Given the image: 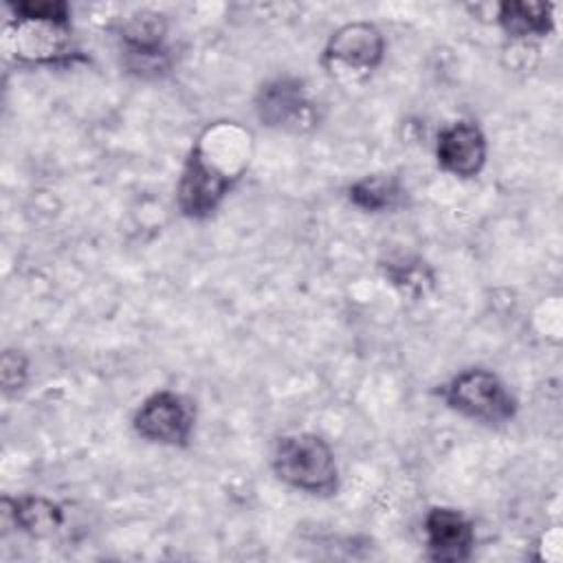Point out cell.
<instances>
[{"label": "cell", "instance_id": "cell-1", "mask_svg": "<svg viewBox=\"0 0 563 563\" xmlns=\"http://www.w3.org/2000/svg\"><path fill=\"white\" fill-rule=\"evenodd\" d=\"M273 471L282 482L312 495H332L339 471L330 444L314 433H290L277 440Z\"/></svg>", "mask_w": 563, "mask_h": 563}, {"label": "cell", "instance_id": "cell-2", "mask_svg": "<svg viewBox=\"0 0 563 563\" xmlns=\"http://www.w3.org/2000/svg\"><path fill=\"white\" fill-rule=\"evenodd\" d=\"M222 161L246 165L249 158H211V154L196 143L178 183V207L185 216L207 218L213 213L231 185L240 178L242 172Z\"/></svg>", "mask_w": 563, "mask_h": 563}, {"label": "cell", "instance_id": "cell-3", "mask_svg": "<svg viewBox=\"0 0 563 563\" xmlns=\"http://www.w3.org/2000/svg\"><path fill=\"white\" fill-rule=\"evenodd\" d=\"M444 400L462 416L488 424L508 422L517 409L506 385L493 372L479 367L457 374L446 385Z\"/></svg>", "mask_w": 563, "mask_h": 563}, {"label": "cell", "instance_id": "cell-4", "mask_svg": "<svg viewBox=\"0 0 563 563\" xmlns=\"http://www.w3.org/2000/svg\"><path fill=\"white\" fill-rule=\"evenodd\" d=\"M4 44L24 64H59L79 57L70 46V20L59 18H13Z\"/></svg>", "mask_w": 563, "mask_h": 563}, {"label": "cell", "instance_id": "cell-5", "mask_svg": "<svg viewBox=\"0 0 563 563\" xmlns=\"http://www.w3.org/2000/svg\"><path fill=\"white\" fill-rule=\"evenodd\" d=\"M385 40L369 22H352L332 33L323 51L328 73L341 81H358L383 62Z\"/></svg>", "mask_w": 563, "mask_h": 563}, {"label": "cell", "instance_id": "cell-6", "mask_svg": "<svg viewBox=\"0 0 563 563\" xmlns=\"http://www.w3.org/2000/svg\"><path fill=\"white\" fill-rule=\"evenodd\" d=\"M194 407L180 394L156 391L134 413V431L158 444L185 446L194 431Z\"/></svg>", "mask_w": 563, "mask_h": 563}, {"label": "cell", "instance_id": "cell-7", "mask_svg": "<svg viewBox=\"0 0 563 563\" xmlns=\"http://www.w3.org/2000/svg\"><path fill=\"white\" fill-rule=\"evenodd\" d=\"M255 112L264 125L279 130L301 132L317 123L303 81L292 77H279L262 86L255 99Z\"/></svg>", "mask_w": 563, "mask_h": 563}, {"label": "cell", "instance_id": "cell-8", "mask_svg": "<svg viewBox=\"0 0 563 563\" xmlns=\"http://www.w3.org/2000/svg\"><path fill=\"white\" fill-rule=\"evenodd\" d=\"M435 156L438 165L453 176H477L486 163V139L471 121L451 123L438 136Z\"/></svg>", "mask_w": 563, "mask_h": 563}, {"label": "cell", "instance_id": "cell-9", "mask_svg": "<svg viewBox=\"0 0 563 563\" xmlns=\"http://www.w3.org/2000/svg\"><path fill=\"white\" fill-rule=\"evenodd\" d=\"M165 33L167 24L163 15L154 11H139L123 24L121 40L125 44L132 70L145 73L163 70L167 66Z\"/></svg>", "mask_w": 563, "mask_h": 563}, {"label": "cell", "instance_id": "cell-10", "mask_svg": "<svg viewBox=\"0 0 563 563\" xmlns=\"http://www.w3.org/2000/svg\"><path fill=\"white\" fill-rule=\"evenodd\" d=\"M429 559L440 563L466 561L475 545L471 521L453 508H431L424 519Z\"/></svg>", "mask_w": 563, "mask_h": 563}, {"label": "cell", "instance_id": "cell-11", "mask_svg": "<svg viewBox=\"0 0 563 563\" xmlns=\"http://www.w3.org/2000/svg\"><path fill=\"white\" fill-rule=\"evenodd\" d=\"M497 22L512 40L543 37L552 31V4L543 2H501L497 7Z\"/></svg>", "mask_w": 563, "mask_h": 563}, {"label": "cell", "instance_id": "cell-12", "mask_svg": "<svg viewBox=\"0 0 563 563\" xmlns=\"http://www.w3.org/2000/svg\"><path fill=\"white\" fill-rule=\"evenodd\" d=\"M402 194L405 191H402L400 183L394 176H385V174L363 176L347 189L350 202L354 207H358L363 211H372V213L398 207L402 200Z\"/></svg>", "mask_w": 563, "mask_h": 563}, {"label": "cell", "instance_id": "cell-13", "mask_svg": "<svg viewBox=\"0 0 563 563\" xmlns=\"http://www.w3.org/2000/svg\"><path fill=\"white\" fill-rule=\"evenodd\" d=\"M11 506V515L15 519V523L35 537H46L51 532H55L62 521V508L57 504H53L51 499L44 497H20V499H4Z\"/></svg>", "mask_w": 563, "mask_h": 563}, {"label": "cell", "instance_id": "cell-14", "mask_svg": "<svg viewBox=\"0 0 563 563\" xmlns=\"http://www.w3.org/2000/svg\"><path fill=\"white\" fill-rule=\"evenodd\" d=\"M9 11L13 18H59L70 20V7L66 2H11Z\"/></svg>", "mask_w": 563, "mask_h": 563}, {"label": "cell", "instance_id": "cell-15", "mask_svg": "<svg viewBox=\"0 0 563 563\" xmlns=\"http://www.w3.org/2000/svg\"><path fill=\"white\" fill-rule=\"evenodd\" d=\"M0 374H2V387L4 391L11 389H20L26 380V358L15 352V350H7L2 354V365H0Z\"/></svg>", "mask_w": 563, "mask_h": 563}]
</instances>
